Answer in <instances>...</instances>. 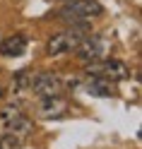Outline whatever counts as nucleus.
Returning a JSON list of instances; mask_svg holds the SVG:
<instances>
[{"instance_id": "nucleus-9", "label": "nucleus", "mask_w": 142, "mask_h": 149, "mask_svg": "<svg viewBox=\"0 0 142 149\" xmlns=\"http://www.w3.org/2000/svg\"><path fill=\"white\" fill-rule=\"evenodd\" d=\"M7 127H10V132H15V135H24V132H29V130H31V120L22 113L20 118H15Z\"/></svg>"}, {"instance_id": "nucleus-4", "label": "nucleus", "mask_w": 142, "mask_h": 149, "mask_svg": "<svg viewBox=\"0 0 142 149\" xmlns=\"http://www.w3.org/2000/svg\"><path fill=\"white\" fill-rule=\"evenodd\" d=\"M29 87H31V91L36 96H55V94H60L63 82L53 72H39V74H31Z\"/></svg>"}, {"instance_id": "nucleus-12", "label": "nucleus", "mask_w": 142, "mask_h": 149, "mask_svg": "<svg viewBox=\"0 0 142 149\" xmlns=\"http://www.w3.org/2000/svg\"><path fill=\"white\" fill-rule=\"evenodd\" d=\"M29 79H31V74L29 72H20L15 77V89H24V87H29Z\"/></svg>"}, {"instance_id": "nucleus-3", "label": "nucleus", "mask_w": 142, "mask_h": 149, "mask_svg": "<svg viewBox=\"0 0 142 149\" xmlns=\"http://www.w3.org/2000/svg\"><path fill=\"white\" fill-rule=\"evenodd\" d=\"M87 74H92V77H104V79H111V82H118V79H125L130 70H128V65L123 63V60H92L87 65Z\"/></svg>"}, {"instance_id": "nucleus-8", "label": "nucleus", "mask_w": 142, "mask_h": 149, "mask_svg": "<svg viewBox=\"0 0 142 149\" xmlns=\"http://www.w3.org/2000/svg\"><path fill=\"white\" fill-rule=\"evenodd\" d=\"M84 91L92 96H113L116 94V87L111 84V79H104V77H92L87 82V87H84Z\"/></svg>"}, {"instance_id": "nucleus-5", "label": "nucleus", "mask_w": 142, "mask_h": 149, "mask_svg": "<svg viewBox=\"0 0 142 149\" xmlns=\"http://www.w3.org/2000/svg\"><path fill=\"white\" fill-rule=\"evenodd\" d=\"M39 113L43 118H60V116L68 113V101L60 99L58 94H55V96H41Z\"/></svg>"}, {"instance_id": "nucleus-2", "label": "nucleus", "mask_w": 142, "mask_h": 149, "mask_svg": "<svg viewBox=\"0 0 142 149\" xmlns=\"http://www.w3.org/2000/svg\"><path fill=\"white\" fill-rule=\"evenodd\" d=\"M101 12L104 7L99 0H70L60 10V17L68 22H84V19H92V17H99Z\"/></svg>"}, {"instance_id": "nucleus-10", "label": "nucleus", "mask_w": 142, "mask_h": 149, "mask_svg": "<svg viewBox=\"0 0 142 149\" xmlns=\"http://www.w3.org/2000/svg\"><path fill=\"white\" fill-rule=\"evenodd\" d=\"M22 116V108L17 106V104H10V106H5L3 111H0V123L3 125H10L15 118H20Z\"/></svg>"}, {"instance_id": "nucleus-1", "label": "nucleus", "mask_w": 142, "mask_h": 149, "mask_svg": "<svg viewBox=\"0 0 142 149\" xmlns=\"http://www.w3.org/2000/svg\"><path fill=\"white\" fill-rule=\"evenodd\" d=\"M84 31H87V24L84 22H72V29L70 31H60L55 34L53 39H48V46H46V53L48 55H60V53H68L72 48H77L80 41L84 39Z\"/></svg>"}, {"instance_id": "nucleus-7", "label": "nucleus", "mask_w": 142, "mask_h": 149, "mask_svg": "<svg viewBox=\"0 0 142 149\" xmlns=\"http://www.w3.org/2000/svg\"><path fill=\"white\" fill-rule=\"evenodd\" d=\"M77 55L82 60H99L101 55H104V41L101 39H82L80 46H77Z\"/></svg>"}, {"instance_id": "nucleus-6", "label": "nucleus", "mask_w": 142, "mask_h": 149, "mask_svg": "<svg viewBox=\"0 0 142 149\" xmlns=\"http://www.w3.org/2000/svg\"><path fill=\"white\" fill-rule=\"evenodd\" d=\"M24 51H27V39L22 34H12V36H7V39L0 41V53L5 58H20Z\"/></svg>"}, {"instance_id": "nucleus-11", "label": "nucleus", "mask_w": 142, "mask_h": 149, "mask_svg": "<svg viewBox=\"0 0 142 149\" xmlns=\"http://www.w3.org/2000/svg\"><path fill=\"white\" fill-rule=\"evenodd\" d=\"M22 142H20V135L15 132H5L3 137H0V149H20Z\"/></svg>"}]
</instances>
